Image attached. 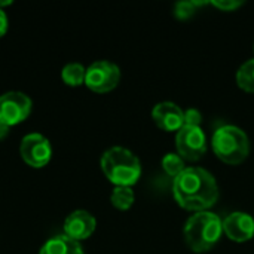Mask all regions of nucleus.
I'll list each match as a JSON object with an SVG mask.
<instances>
[{
  "mask_svg": "<svg viewBox=\"0 0 254 254\" xmlns=\"http://www.w3.org/2000/svg\"><path fill=\"white\" fill-rule=\"evenodd\" d=\"M176 202L188 211H208L219 201V186L214 176L201 167H186L173 180Z\"/></svg>",
  "mask_w": 254,
  "mask_h": 254,
  "instance_id": "1",
  "label": "nucleus"
},
{
  "mask_svg": "<svg viewBox=\"0 0 254 254\" xmlns=\"http://www.w3.org/2000/svg\"><path fill=\"white\" fill-rule=\"evenodd\" d=\"M223 235V220L211 211L195 213L183 228V238L195 253L210 252Z\"/></svg>",
  "mask_w": 254,
  "mask_h": 254,
  "instance_id": "2",
  "label": "nucleus"
},
{
  "mask_svg": "<svg viewBox=\"0 0 254 254\" xmlns=\"http://www.w3.org/2000/svg\"><path fill=\"white\" fill-rule=\"evenodd\" d=\"M106 179L115 186H134L141 177L140 159L127 147L113 146L107 149L100 161Z\"/></svg>",
  "mask_w": 254,
  "mask_h": 254,
  "instance_id": "3",
  "label": "nucleus"
},
{
  "mask_svg": "<svg viewBox=\"0 0 254 254\" xmlns=\"http://www.w3.org/2000/svg\"><path fill=\"white\" fill-rule=\"evenodd\" d=\"M214 155L228 165H240L250 155V140L237 125L219 127L211 138Z\"/></svg>",
  "mask_w": 254,
  "mask_h": 254,
  "instance_id": "4",
  "label": "nucleus"
},
{
  "mask_svg": "<svg viewBox=\"0 0 254 254\" xmlns=\"http://www.w3.org/2000/svg\"><path fill=\"white\" fill-rule=\"evenodd\" d=\"M121 80V68L118 64L107 61V60H100L92 63L86 68V76H85V85L98 94H106L110 92L118 86Z\"/></svg>",
  "mask_w": 254,
  "mask_h": 254,
  "instance_id": "5",
  "label": "nucleus"
},
{
  "mask_svg": "<svg viewBox=\"0 0 254 254\" xmlns=\"http://www.w3.org/2000/svg\"><path fill=\"white\" fill-rule=\"evenodd\" d=\"M177 153L189 162H196L207 153V137L201 127H183L176 132Z\"/></svg>",
  "mask_w": 254,
  "mask_h": 254,
  "instance_id": "6",
  "label": "nucleus"
},
{
  "mask_svg": "<svg viewBox=\"0 0 254 254\" xmlns=\"http://www.w3.org/2000/svg\"><path fill=\"white\" fill-rule=\"evenodd\" d=\"M19 155L28 167L43 168L52 158V147L45 135L31 132L22 137L19 144Z\"/></svg>",
  "mask_w": 254,
  "mask_h": 254,
  "instance_id": "7",
  "label": "nucleus"
},
{
  "mask_svg": "<svg viewBox=\"0 0 254 254\" xmlns=\"http://www.w3.org/2000/svg\"><path fill=\"white\" fill-rule=\"evenodd\" d=\"M31 100L19 91H10L0 95V122L7 127L24 122L31 113Z\"/></svg>",
  "mask_w": 254,
  "mask_h": 254,
  "instance_id": "8",
  "label": "nucleus"
},
{
  "mask_svg": "<svg viewBox=\"0 0 254 254\" xmlns=\"http://www.w3.org/2000/svg\"><path fill=\"white\" fill-rule=\"evenodd\" d=\"M152 119L165 132H177L185 127V112L171 101L158 103L152 110Z\"/></svg>",
  "mask_w": 254,
  "mask_h": 254,
  "instance_id": "9",
  "label": "nucleus"
},
{
  "mask_svg": "<svg viewBox=\"0 0 254 254\" xmlns=\"http://www.w3.org/2000/svg\"><path fill=\"white\" fill-rule=\"evenodd\" d=\"M223 234L235 243H247L254 237V217L235 211L223 219Z\"/></svg>",
  "mask_w": 254,
  "mask_h": 254,
  "instance_id": "10",
  "label": "nucleus"
},
{
  "mask_svg": "<svg viewBox=\"0 0 254 254\" xmlns=\"http://www.w3.org/2000/svg\"><path fill=\"white\" fill-rule=\"evenodd\" d=\"M95 228L97 220L86 210H76L70 213L64 220V235L79 243L89 238Z\"/></svg>",
  "mask_w": 254,
  "mask_h": 254,
  "instance_id": "11",
  "label": "nucleus"
},
{
  "mask_svg": "<svg viewBox=\"0 0 254 254\" xmlns=\"http://www.w3.org/2000/svg\"><path fill=\"white\" fill-rule=\"evenodd\" d=\"M39 254H85L83 249L80 246L79 241H74L68 237L63 235H57L51 240H48Z\"/></svg>",
  "mask_w": 254,
  "mask_h": 254,
  "instance_id": "12",
  "label": "nucleus"
},
{
  "mask_svg": "<svg viewBox=\"0 0 254 254\" xmlns=\"http://www.w3.org/2000/svg\"><path fill=\"white\" fill-rule=\"evenodd\" d=\"M134 201H135V193L131 188H127V186H116L113 190H112V195H110V202L115 208L118 210H129L132 205H134Z\"/></svg>",
  "mask_w": 254,
  "mask_h": 254,
  "instance_id": "13",
  "label": "nucleus"
},
{
  "mask_svg": "<svg viewBox=\"0 0 254 254\" xmlns=\"http://www.w3.org/2000/svg\"><path fill=\"white\" fill-rule=\"evenodd\" d=\"M85 76H86V68L79 63H70L64 65L61 71L63 80L68 86H80L82 83H85Z\"/></svg>",
  "mask_w": 254,
  "mask_h": 254,
  "instance_id": "14",
  "label": "nucleus"
},
{
  "mask_svg": "<svg viewBox=\"0 0 254 254\" xmlns=\"http://www.w3.org/2000/svg\"><path fill=\"white\" fill-rule=\"evenodd\" d=\"M237 85L246 91L254 94V58L247 60L237 71Z\"/></svg>",
  "mask_w": 254,
  "mask_h": 254,
  "instance_id": "15",
  "label": "nucleus"
},
{
  "mask_svg": "<svg viewBox=\"0 0 254 254\" xmlns=\"http://www.w3.org/2000/svg\"><path fill=\"white\" fill-rule=\"evenodd\" d=\"M162 168H164V171H165L170 177L176 179V177L180 176V174L185 171V168H186L185 159H183L179 153H167V155L162 158Z\"/></svg>",
  "mask_w": 254,
  "mask_h": 254,
  "instance_id": "16",
  "label": "nucleus"
},
{
  "mask_svg": "<svg viewBox=\"0 0 254 254\" xmlns=\"http://www.w3.org/2000/svg\"><path fill=\"white\" fill-rule=\"evenodd\" d=\"M208 4V1H198V0H188V1H179L174 4V15L176 18L186 21L189 18H192L195 15V12L198 10V7Z\"/></svg>",
  "mask_w": 254,
  "mask_h": 254,
  "instance_id": "17",
  "label": "nucleus"
},
{
  "mask_svg": "<svg viewBox=\"0 0 254 254\" xmlns=\"http://www.w3.org/2000/svg\"><path fill=\"white\" fill-rule=\"evenodd\" d=\"M210 3L223 12H234L244 4V1H241V0H213Z\"/></svg>",
  "mask_w": 254,
  "mask_h": 254,
  "instance_id": "18",
  "label": "nucleus"
},
{
  "mask_svg": "<svg viewBox=\"0 0 254 254\" xmlns=\"http://www.w3.org/2000/svg\"><path fill=\"white\" fill-rule=\"evenodd\" d=\"M202 115L198 109H188L185 110V125L186 127H201Z\"/></svg>",
  "mask_w": 254,
  "mask_h": 254,
  "instance_id": "19",
  "label": "nucleus"
},
{
  "mask_svg": "<svg viewBox=\"0 0 254 254\" xmlns=\"http://www.w3.org/2000/svg\"><path fill=\"white\" fill-rule=\"evenodd\" d=\"M12 4V1H0V37H3L7 31V25H9V21H7V15L6 12L3 10L4 6H9Z\"/></svg>",
  "mask_w": 254,
  "mask_h": 254,
  "instance_id": "20",
  "label": "nucleus"
},
{
  "mask_svg": "<svg viewBox=\"0 0 254 254\" xmlns=\"http://www.w3.org/2000/svg\"><path fill=\"white\" fill-rule=\"evenodd\" d=\"M9 128H10V127H7L6 124L0 122V140H3V138L9 134Z\"/></svg>",
  "mask_w": 254,
  "mask_h": 254,
  "instance_id": "21",
  "label": "nucleus"
},
{
  "mask_svg": "<svg viewBox=\"0 0 254 254\" xmlns=\"http://www.w3.org/2000/svg\"><path fill=\"white\" fill-rule=\"evenodd\" d=\"M253 51H254V46H253Z\"/></svg>",
  "mask_w": 254,
  "mask_h": 254,
  "instance_id": "22",
  "label": "nucleus"
}]
</instances>
